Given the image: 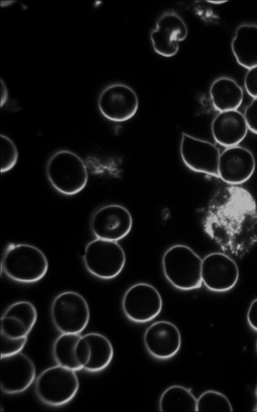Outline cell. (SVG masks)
I'll use <instances>...</instances> for the list:
<instances>
[{"instance_id":"6da1fadb","label":"cell","mask_w":257,"mask_h":412,"mask_svg":"<svg viewBox=\"0 0 257 412\" xmlns=\"http://www.w3.org/2000/svg\"><path fill=\"white\" fill-rule=\"evenodd\" d=\"M205 232L224 252L241 258L257 242V211L248 200L234 199L213 207L203 221Z\"/></svg>"},{"instance_id":"ac0fdd59","label":"cell","mask_w":257,"mask_h":412,"mask_svg":"<svg viewBox=\"0 0 257 412\" xmlns=\"http://www.w3.org/2000/svg\"><path fill=\"white\" fill-rule=\"evenodd\" d=\"M231 47L241 66L249 69L257 66V25H240L235 31Z\"/></svg>"},{"instance_id":"5b68a950","label":"cell","mask_w":257,"mask_h":412,"mask_svg":"<svg viewBox=\"0 0 257 412\" xmlns=\"http://www.w3.org/2000/svg\"><path fill=\"white\" fill-rule=\"evenodd\" d=\"M79 387L75 371L59 365L44 370L35 382L37 396L44 403L53 406L69 402L76 394Z\"/></svg>"},{"instance_id":"8992f818","label":"cell","mask_w":257,"mask_h":412,"mask_svg":"<svg viewBox=\"0 0 257 412\" xmlns=\"http://www.w3.org/2000/svg\"><path fill=\"white\" fill-rule=\"evenodd\" d=\"M83 259L87 270L103 279L118 276L126 261L124 250L116 241L98 238L87 243Z\"/></svg>"},{"instance_id":"9a60e30c","label":"cell","mask_w":257,"mask_h":412,"mask_svg":"<svg viewBox=\"0 0 257 412\" xmlns=\"http://www.w3.org/2000/svg\"><path fill=\"white\" fill-rule=\"evenodd\" d=\"M255 168V160L252 152L238 145L226 148L220 154L218 174L224 182L239 185L248 181Z\"/></svg>"},{"instance_id":"4dcf8cb0","label":"cell","mask_w":257,"mask_h":412,"mask_svg":"<svg viewBox=\"0 0 257 412\" xmlns=\"http://www.w3.org/2000/svg\"><path fill=\"white\" fill-rule=\"evenodd\" d=\"M247 320L249 325L257 331V298L254 299L249 306Z\"/></svg>"},{"instance_id":"7a4b0ae2","label":"cell","mask_w":257,"mask_h":412,"mask_svg":"<svg viewBox=\"0 0 257 412\" xmlns=\"http://www.w3.org/2000/svg\"><path fill=\"white\" fill-rule=\"evenodd\" d=\"M46 171L52 187L67 196L80 192L88 180V170L83 160L68 150L55 152L48 161Z\"/></svg>"},{"instance_id":"30bf717a","label":"cell","mask_w":257,"mask_h":412,"mask_svg":"<svg viewBox=\"0 0 257 412\" xmlns=\"http://www.w3.org/2000/svg\"><path fill=\"white\" fill-rule=\"evenodd\" d=\"M180 154L185 164L191 170L219 178L220 151L211 142L182 133Z\"/></svg>"},{"instance_id":"8fae6325","label":"cell","mask_w":257,"mask_h":412,"mask_svg":"<svg viewBox=\"0 0 257 412\" xmlns=\"http://www.w3.org/2000/svg\"><path fill=\"white\" fill-rule=\"evenodd\" d=\"M133 226L129 211L118 204H109L99 208L91 221L93 233L98 238L116 241L126 236Z\"/></svg>"},{"instance_id":"9c48e42d","label":"cell","mask_w":257,"mask_h":412,"mask_svg":"<svg viewBox=\"0 0 257 412\" xmlns=\"http://www.w3.org/2000/svg\"><path fill=\"white\" fill-rule=\"evenodd\" d=\"M97 105L101 114L113 122H124L135 116L139 107L138 96L134 90L123 84H113L100 93Z\"/></svg>"},{"instance_id":"836d02e7","label":"cell","mask_w":257,"mask_h":412,"mask_svg":"<svg viewBox=\"0 0 257 412\" xmlns=\"http://www.w3.org/2000/svg\"><path fill=\"white\" fill-rule=\"evenodd\" d=\"M256 348H257V341H256Z\"/></svg>"},{"instance_id":"e0dca14e","label":"cell","mask_w":257,"mask_h":412,"mask_svg":"<svg viewBox=\"0 0 257 412\" xmlns=\"http://www.w3.org/2000/svg\"><path fill=\"white\" fill-rule=\"evenodd\" d=\"M248 130L244 115L237 110L220 112L211 124L213 138L227 148L238 145L246 137Z\"/></svg>"},{"instance_id":"603a6c76","label":"cell","mask_w":257,"mask_h":412,"mask_svg":"<svg viewBox=\"0 0 257 412\" xmlns=\"http://www.w3.org/2000/svg\"><path fill=\"white\" fill-rule=\"evenodd\" d=\"M232 411V406L229 400L220 392L207 390L197 399V411Z\"/></svg>"},{"instance_id":"7c38bea8","label":"cell","mask_w":257,"mask_h":412,"mask_svg":"<svg viewBox=\"0 0 257 412\" xmlns=\"http://www.w3.org/2000/svg\"><path fill=\"white\" fill-rule=\"evenodd\" d=\"M187 35V27L182 18L173 11H168L157 21L156 27L151 32L150 39L157 54L170 57L177 53L179 42L184 41Z\"/></svg>"},{"instance_id":"ba28073f","label":"cell","mask_w":257,"mask_h":412,"mask_svg":"<svg viewBox=\"0 0 257 412\" xmlns=\"http://www.w3.org/2000/svg\"><path fill=\"white\" fill-rule=\"evenodd\" d=\"M162 307V298L158 290L146 283H137L130 287L122 300L125 315L137 323L153 320L160 314Z\"/></svg>"},{"instance_id":"52a82bcc","label":"cell","mask_w":257,"mask_h":412,"mask_svg":"<svg viewBox=\"0 0 257 412\" xmlns=\"http://www.w3.org/2000/svg\"><path fill=\"white\" fill-rule=\"evenodd\" d=\"M51 315L55 326L62 334H80L89 322L90 310L81 295L68 291L54 298Z\"/></svg>"},{"instance_id":"2e32d148","label":"cell","mask_w":257,"mask_h":412,"mask_svg":"<svg viewBox=\"0 0 257 412\" xmlns=\"http://www.w3.org/2000/svg\"><path fill=\"white\" fill-rule=\"evenodd\" d=\"M144 343L149 353L158 359L166 360L174 356L181 345V336L172 322L159 320L150 325L144 335Z\"/></svg>"},{"instance_id":"83f0119b","label":"cell","mask_w":257,"mask_h":412,"mask_svg":"<svg viewBox=\"0 0 257 412\" xmlns=\"http://www.w3.org/2000/svg\"><path fill=\"white\" fill-rule=\"evenodd\" d=\"M243 115L248 129L257 135V98L246 107Z\"/></svg>"},{"instance_id":"f546056e","label":"cell","mask_w":257,"mask_h":412,"mask_svg":"<svg viewBox=\"0 0 257 412\" xmlns=\"http://www.w3.org/2000/svg\"><path fill=\"white\" fill-rule=\"evenodd\" d=\"M75 354L76 359L83 369L90 356L88 345L83 336H81L76 345Z\"/></svg>"},{"instance_id":"d4e9b609","label":"cell","mask_w":257,"mask_h":412,"mask_svg":"<svg viewBox=\"0 0 257 412\" xmlns=\"http://www.w3.org/2000/svg\"><path fill=\"white\" fill-rule=\"evenodd\" d=\"M1 173H6L16 164L19 153L14 142L8 136L1 134Z\"/></svg>"},{"instance_id":"4316f807","label":"cell","mask_w":257,"mask_h":412,"mask_svg":"<svg viewBox=\"0 0 257 412\" xmlns=\"http://www.w3.org/2000/svg\"><path fill=\"white\" fill-rule=\"evenodd\" d=\"M27 340L28 337L14 339L1 334V357L20 352L24 348Z\"/></svg>"},{"instance_id":"cb8c5ba5","label":"cell","mask_w":257,"mask_h":412,"mask_svg":"<svg viewBox=\"0 0 257 412\" xmlns=\"http://www.w3.org/2000/svg\"><path fill=\"white\" fill-rule=\"evenodd\" d=\"M3 315L19 320L29 333L37 319L36 307L28 301H20L12 304L7 308Z\"/></svg>"},{"instance_id":"d6a6232c","label":"cell","mask_w":257,"mask_h":412,"mask_svg":"<svg viewBox=\"0 0 257 412\" xmlns=\"http://www.w3.org/2000/svg\"><path fill=\"white\" fill-rule=\"evenodd\" d=\"M255 393H256V395L257 396V384H256V387H255Z\"/></svg>"},{"instance_id":"7402d4cb","label":"cell","mask_w":257,"mask_h":412,"mask_svg":"<svg viewBox=\"0 0 257 412\" xmlns=\"http://www.w3.org/2000/svg\"><path fill=\"white\" fill-rule=\"evenodd\" d=\"M79 334H62L55 340L53 354L58 365L74 371L82 369L76 358V346L81 338Z\"/></svg>"},{"instance_id":"5bb4252c","label":"cell","mask_w":257,"mask_h":412,"mask_svg":"<svg viewBox=\"0 0 257 412\" xmlns=\"http://www.w3.org/2000/svg\"><path fill=\"white\" fill-rule=\"evenodd\" d=\"M36 377L33 361L20 352L1 357V388L5 393L13 394L28 389Z\"/></svg>"},{"instance_id":"ffe728a7","label":"cell","mask_w":257,"mask_h":412,"mask_svg":"<svg viewBox=\"0 0 257 412\" xmlns=\"http://www.w3.org/2000/svg\"><path fill=\"white\" fill-rule=\"evenodd\" d=\"M89 349V359L84 370L96 372L106 368L113 357V348L110 341L104 335L89 333L83 336Z\"/></svg>"},{"instance_id":"277c9868","label":"cell","mask_w":257,"mask_h":412,"mask_svg":"<svg viewBox=\"0 0 257 412\" xmlns=\"http://www.w3.org/2000/svg\"><path fill=\"white\" fill-rule=\"evenodd\" d=\"M2 268L11 279L25 283L41 280L48 269L47 259L38 248L29 244H10L6 250Z\"/></svg>"},{"instance_id":"f1b7e54d","label":"cell","mask_w":257,"mask_h":412,"mask_svg":"<svg viewBox=\"0 0 257 412\" xmlns=\"http://www.w3.org/2000/svg\"><path fill=\"white\" fill-rule=\"evenodd\" d=\"M244 85L247 93L253 99L257 98V66L248 69Z\"/></svg>"},{"instance_id":"3957f363","label":"cell","mask_w":257,"mask_h":412,"mask_svg":"<svg viewBox=\"0 0 257 412\" xmlns=\"http://www.w3.org/2000/svg\"><path fill=\"white\" fill-rule=\"evenodd\" d=\"M202 261L190 247L176 244L169 248L163 255V273L167 280L179 289L199 288L202 284Z\"/></svg>"},{"instance_id":"d6986e66","label":"cell","mask_w":257,"mask_h":412,"mask_svg":"<svg viewBox=\"0 0 257 412\" xmlns=\"http://www.w3.org/2000/svg\"><path fill=\"white\" fill-rule=\"evenodd\" d=\"M209 95L214 108L219 112L237 110L243 98L242 88L228 77L215 79L210 86Z\"/></svg>"},{"instance_id":"1f68e13d","label":"cell","mask_w":257,"mask_h":412,"mask_svg":"<svg viewBox=\"0 0 257 412\" xmlns=\"http://www.w3.org/2000/svg\"><path fill=\"white\" fill-rule=\"evenodd\" d=\"M226 2L227 1H208V2H209L210 3H211V4H216V5L222 4H223L224 3H226Z\"/></svg>"},{"instance_id":"484cf974","label":"cell","mask_w":257,"mask_h":412,"mask_svg":"<svg viewBox=\"0 0 257 412\" xmlns=\"http://www.w3.org/2000/svg\"><path fill=\"white\" fill-rule=\"evenodd\" d=\"M1 334L14 339L28 337L29 333L19 320L3 315L1 319Z\"/></svg>"},{"instance_id":"4fadbf2b","label":"cell","mask_w":257,"mask_h":412,"mask_svg":"<svg viewBox=\"0 0 257 412\" xmlns=\"http://www.w3.org/2000/svg\"><path fill=\"white\" fill-rule=\"evenodd\" d=\"M238 277L237 264L231 258L224 253H210L202 261V283L210 290L228 291L236 285Z\"/></svg>"},{"instance_id":"44dd1931","label":"cell","mask_w":257,"mask_h":412,"mask_svg":"<svg viewBox=\"0 0 257 412\" xmlns=\"http://www.w3.org/2000/svg\"><path fill=\"white\" fill-rule=\"evenodd\" d=\"M159 409L160 411H197V399L185 387L172 385L162 394Z\"/></svg>"}]
</instances>
